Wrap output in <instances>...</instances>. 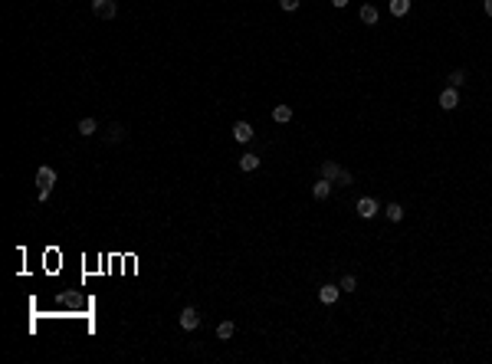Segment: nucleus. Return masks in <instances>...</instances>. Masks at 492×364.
I'll use <instances>...</instances> for the list:
<instances>
[{"mask_svg": "<svg viewBox=\"0 0 492 364\" xmlns=\"http://www.w3.org/2000/svg\"><path fill=\"white\" fill-rule=\"evenodd\" d=\"M483 7H486V13H489V16H492V0H486Z\"/></svg>", "mask_w": 492, "mask_h": 364, "instance_id": "23", "label": "nucleus"}, {"mask_svg": "<svg viewBox=\"0 0 492 364\" xmlns=\"http://www.w3.org/2000/svg\"><path fill=\"white\" fill-rule=\"evenodd\" d=\"M361 20H364L367 26L377 23V7H374V3H364V7H361Z\"/></svg>", "mask_w": 492, "mask_h": 364, "instance_id": "11", "label": "nucleus"}, {"mask_svg": "<svg viewBox=\"0 0 492 364\" xmlns=\"http://www.w3.org/2000/svg\"><path fill=\"white\" fill-rule=\"evenodd\" d=\"M338 285H341V292H354V289H358V279H354V276H344Z\"/></svg>", "mask_w": 492, "mask_h": 364, "instance_id": "18", "label": "nucleus"}, {"mask_svg": "<svg viewBox=\"0 0 492 364\" xmlns=\"http://www.w3.org/2000/svg\"><path fill=\"white\" fill-rule=\"evenodd\" d=\"M341 171H344V167L338 164V161H322V177H328V181H338Z\"/></svg>", "mask_w": 492, "mask_h": 364, "instance_id": "7", "label": "nucleus"}, {"mask_svg": "<svg viewBox=\"0 0 492 364\" xmlns=\"http://www.w3.org/2000/svg\"><path fill=\"white\" fill-rule=\"evenodd\" d=\"M122 138H125V128L118 125V121H115V125H109V144H118Z\"/></svg>", "mask_w": 492, "mask_h": 364, "instance_id": "15", "label": "nucleus"}, {"mask_svg": "<svg viewBox=\"0 0 492 364\" xmlns=\"http://www.w3.org/2000/svg\"><path fill=\"white\" fill-rule=\"evenodd\" d=\"M456 105H460V92H456V89H443V92H440V109L453 112Z\"/></svg>", "mask_w": 492, "mask_h": 364, "instance_id": "5", "label": "nucleus"}, {"mask_svg": "<svg viewBox=\"0 0 492 364\" xmlns=\"http://www.w3.org/2000/svg\"><path fill=\"white\" fill-rule=\"evenodd\" d=\"M354 184V174L351 171H341V177H338V187H351Z\"/></svg>", "mask_w": 492, "mask_h": 364, "instance_id": "20", "label": "nucleus"}, {"mask_svg": "<svg viewBox=\"0 0 492 364\" xmlns=\"http://www.w3.org/2000/svg\"><path fill=\"white\" fill-rule=\"evenodd\" d=\"M463 82H466V72H463V69H453V72H450V89H460Z\"/></svg>", "mask_w": 492, "mask_h": 364, "instance_id": "17", "label": "nucleus"}, {"mask_svg": "<svg viewBox=\"0 0 492 364\" xmlns=\"http://www.w3.org/2000/svg\"><path fill=\"white\" fill-rule=\"evenodd\" d=\"M36 200L39 204H46L49 200V194H53V187H56V171L49 164H43V167H36Z\"/></svg>", "mask_w": 492, "mask_h": 364, "instance_id": "1", "label": "nucleus"}, {"mask_svg": "<svg viewBox=\"0 0 492 364\" xmlns=\"http://www.w3.org/2000/svg\"><path fill=\"white\" fill-rule=\"evenodd\" d=\"M410 10V0H391V13L394 16H404Z\"/></svg>", "mask_w": 492, "mask_h": 364, "instance_id": "16", "label": "nucleus"}, {"mask_svg": "<svg viewBox=\"0 0 492 364\" xmlns=\"http://www.w3.org/2000/svg\"><path fill=\"white\" fill-rule=\"evenodd\" d=\"M95 131H99V121H95V119H82V121H79V135H82V138H92Z\"/></svg>", "mask_w": 492, "mask_h": 364, "instance_id": "10", "label": "nucleus"}, {"mask_svg": "<svg viewBox=\"0 0 492 364\" xmlns=\"http://www.w3.org/2000/svg\"><path fill=\"white\" fill-rule=\"evenodd\" d=\"M331 3H335L338 10H341V7H348V0H331Z\"/></svg>", "mask_w": 492, "mask_h": 364, "instance_id": "22", "label": "nucleus"}, {"mask_svg": "<svg viewBox=\"0 0 492 364\" xmlns=\"http://www.w3.org/2000/svg\"><path fill=\"white\" fill-rule=\"evenodd\" d=\"M240 167H243V171H256L259 158H256V154H240Z\"/></svg>", "mask_w": 492, "mask_h": 364, "instance_id": "14", "label": "nucleus"}, {"mask_svg": "<svg viewBox=\"0 0 492 364\" xmlns=\"http://www.w3.org/2000/svg\"><path fill=\"white\" fill-rule=\"evenodd\" d=\"M279 7L286 10V13H292V10H299V0H279Z\"/></svg>", "mask_w": 492, "mask_h": 364, "instance_id": "21", "label": "nucleus"}, {"mask_svg": "<svg viewBox=\"0 0 492 364\" xmlns=\"http://www.w3.org/2000/svg\"><path fill=\"white\" fill-rule=\"evenodd\" d=\"M328 194H331V181H328V177H322V181L312 187V197H315V200H325Z\"/></svg>", "mask_w": 492, "mask_h": 364, "instance_id": "9", "label": "nucleus"}, {"mask_svg": "<svg viewBox=\"0 0 492 364\" xmlns=\"http://www.w3.org/2000/svg\"><path fill=\"white\" fill-rule=\"evenodd\" d=\"M233 332H236L233 322H220V325H217V338H220V341H230V338H233Z\"/></svg>", "mask_w": 492, "mask_h": 364, "instance_id": "13", "label": "nucleus"}, {"mask_svg": "<svg viewBox=\"0 0 492 364\" xmlns=\"http://www.w3.org/2000/svg\"><path fill=\"white\" fill-rule=\"evenodd\" d=\"M289 119H292V109H289V105H276V109H273V121H279V125H286Z\"/></svg>", "mask_w": 492, "mask_h": 364, "instance_id": "12", "label": "nucleus"}, {"mask_svg": "<svg viewBox=\"0 0 492 364\" xmlns=\"http://www.w3.org/2000/svg\"><path fill=\"white\" fill-rule=\"evenodd\" d=\"M92 13L99 20H115L118 16V3L115 0H92Z\"/></svg>", "mask_w": 492, "mask_h": 364, "instance_id": "2", "label": "nucleus"}, {"mask_svg": "<svg viewBox=\"0 0 492 364\" xmlns=\"http://www.w3.org/2000/svg\"><path fill=\"white\" fill-rule=\"evenodd\" d=\"M233 138H236V141H250V138H253V125H250V121H236V125H233Z\"/></svg>", "mask_w": 492, "mask_h": 364, "instance_id": "8", "label": "nucleus"}, {"mask_svg": "<svg viewBox=\"0 0 492 364\" xmlns=\"http://www.w3.org/2000/svg\"><path fill=\"white\" fill-rule=\"evenodd\" d=\"M387 217H391V220H400V217H404V207L400 204H387Z\"/></svg>", "mask_w": 492, "mask_h": 364, "instance_id": "19", "label": "nucleus"}, {"mask_svg": "<svg viewBox=\"0 0 492 364\" xmlns=\"http://www.w3.org/2000/svg\"><path fill=\"white\" fill-rule=\"evenodd\" d=\"M177 322H180V328H184V332H194L197 325H200V312H197L194 305H187V309L177 315Z\"/></svg>", "mask_w": 492, "mask_h": 364, "instance_id": "3", "label": "nucleus"}, {"mask_svg": "<svg viewBox=\"0 0 492 364\" xmlns=\"http://www.w3.org/2000/svg\"><path fill=\"white\" fill-rule=\"evenodd\" d=\"M374 214H377V200L374 197H361L358 200V217L361 220H371Z\"/></svg>", "mask_w": 492, "mask_h": 364, "instance_id": "4", "label": "nucleus"}, {"mask_svg": "<svg viewBox=\"0 0 492 364\" xmlns=\"http://www.w3.org/2000/svg\"><path fill=\"white\" fill-rule=\"evenodd\" d=\"M338 295H341V285H322L319 289V299L325 302V305H335Z\"/></svg>", "mask_w": 492, "mask_h": 364, "instance_id": "6", "label": "nucleus"}]
</instances>
